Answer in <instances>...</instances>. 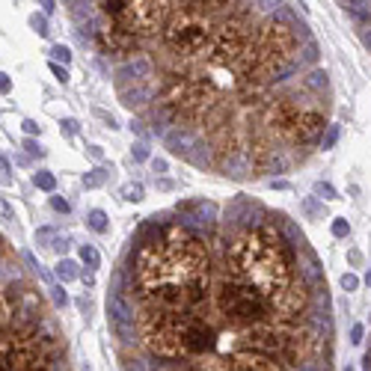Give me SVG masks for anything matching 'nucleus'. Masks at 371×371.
I'll return each instance as SVG.
<instances>
[{"label": "nucleus", "instance_id": "f257e3e1", "mask_svg": "<svg viewBox=\"0 0 371 371\" xmlns=\"http://www.w3.org/2000/svg\"><path fill=\"white\" fill-rule=\"evenodd\" d=\"M134 282L154 309H196L208 297L211 282V261L202 241L178 223L157 229L134 258Z\"/></svg>", "mask_w": 371, "mask_h": 371}, {"label": "nucleus", "instance_id": "f03ea898", "mask_svg": "<svg viewBox=\"0 0 371 371\" xmlns=\"http://www.w3.org/2000/svg\"><path fill=\"white\" fill-rule=\"evenodd\" d=\"M226 273L258 291L268 303H273V309H279V303L297 285L294 255L270 226L250 229L247 235L237 237L226 258Z\"/></svg>", "mask_w": 371, "mask_h": 371}, {"label": "nucleus", "instance_id": "7ed1b4c3", "mask_svg": "<svg viewBox=\"0 0 371 371\" xmlns=\"http://www.w3.org/2000/svg\"><path fill=\"white\" fill-rule=\"evenodd\" d=\"M143 341L146 348L157 356L178 359V356H202L217 344V330L199 318L193 309L187 312H169V309H154L140 318Z\"/></svg>", "mask_w": 371, "mask_h": 371}, {"label": "nucleus", "instance_id": "20e7f679", "mask_svg": "<svg viewBox=\"0 0 371 371\" xmlns=\"http://www.w3.org/2000/svg\"><path fill=\"white\" fill-rule=\"evenodd\" d=\"M220 3H169L167 21H164V42L175 54H187V57H202L208 45L214 42L220 30Z\"/></svg>", "mask_w": 371, "mask_h": 371}, {"label": "nucleus", "instance_id": "39448f33", "mask_svg": "<svg viewBox=\"0 0 371 371\" xmlns=\"http://www.w3.org/2000/svg\"><path fill=\"white\" fill-rule=\"evenodd\" d=\"M217 309L232 327H241V330H258L264 321L276 318L273 303H268L250 285L232 279L229 273L223 276V285L217 291Z\"/></svg>", "mask_w": 371, "mask_h": 371}, {"label": "nucleus", "instance_id": "423d86ee", "mask_svg": "<svg viewBox=\"0 0 371 371\" xmlns=\"http://www.w3.org/2000/svg\"><path fill=\"white\" fill-rule=\"evenodd\" d=\"M98 6L116 27L134 33L137 39L164 30L169 9V3H152V0H110V3H98Z\"/></svg>", "mask_w": 371, "mask_h": 371}, {"label": "nucleus", "instance_id": "0eeeda50", "mask_svg": "<svg viewBox=\"0 0 371 371\" xmlns=\"http://www.w3.org/2000/svg\"><path fill=\"white\" fill-rule=\"evenodd\" d=\"M324 128H327V119H324V113H318V110H297V113H294V119L285 125L282 137H285V140H291V143H300V146H306V143H315V140L324 134Z\"/></svg>", "mask_w": 371, "mask_h": 371}, {"label": "nucleus", "instance_id": "6e6552de", "mask_svg": "<svg viewBox=\"0 0 371 371\" xmlns=\"http://www.w3.org/2000/svg\"><path fill=\"white\" fill-rule=\"evenodd\" d=\"M95 42H98L101 54H113V57H125V54H134L137 48H140V39H137L134 33L116 27V24L101 27V30L95 33Z\"/></svg>", "mask_w": 371, "mask_h": 371}, {"label": "nucleus", "instance_id": "1a4fd4ad", "mask_svg": "<svg viewBox=\"0 0 371 371\" xmlns=\"http://www.w3.org/2000/svg\"><path fill=\"white\" fill-rule=\"evenodd\" d=\"M81 276V270H77V264L71 261V258H63L60 264H57V279L60 282H74Z\"/></svg>", "mask_w": 371, "mask_h": 371}, {"label": "nucleus", "instance_id": "9d476101", "mask_svg": "<svg viewBox=\"0 0 371 371\" xmlns=\"http://www.w3.org/2000/svg\"><path fill=\"white\" fill-rule=\"evenodd\" d=\"M113 169H104V167H98V169H92V172H86L84 175V187L86 190H92V187H101L104 181H107V175H110Z\"/></svg>", "mask_w": 371, "mask_h": 371}, {"label": "nucleus", "instance_id": "9b49d317", "mask_svg": "<svg viewBox=\"0 0 371 371\" xmlns=\"http://www.w3.org/2000/svg\"><path fill=\"white\" fill-rule=\"evenodd\" d=\"M86 223H89V229H92V232H98V235L107 232V214H104L101 208L89 211V214H86Z\"/></svg>", "mask_w": 371, "mask_h": 371}, {"label": "nucleus", "instance_id": "f8f14e48", "mask_svg": "<svg viewBox=\"0 0 371 371\" xmlns=\"http://www.w3.org/2000/svg\"><path fill=\"white\" fill-rule=\"evenodd\" d=\"M81 261H84L89 270H95L98 264H101V255H98V250H95V247L84 244V247H81Z\"/></svg>", "mask_w": 371, "mask_h": 371}, {"label": "nucleus", "instance_id": "ddd939ff", "mask_svg": "<svg viewBox=\"0 0 371 371\" xmlns=\"http://www.w3.org/2000/svg\"><path fill=\"white\" fill-rule=\"evenodd\" d=\"M33 184L39 187V190H45V193H54V190H57V178H54L51 172H36Z\"/></svg>", "mask_w": 371, "mask_h": 371}, {"label": "nucleus", "instance_id": "4468645a", "mask_svg": "<svg viewBox=\"0 0 371 371\" xmlns=\"http://www.w3.org/2000/svg\"><path fill=\"white\" fill-rule=\"evenodd\" d=\"M143 193H146V190H143L140 181H128V184L122 187V199H128V202H140Z\"/></svg>", "mask_w": 371, "mask_h": 371}, {"label": "nucleus", "instance_id": "2eb2a0df", "mask_svg": "<svg viewBox=\"0 0 371 371\" xmlns=\"http://www.w3.org/2000/svg\"><path fill=\"white\" fill-rule=\"evenodd\" d=\"M51 57H54V63H57V66H60V63H63V66H68V63H71V51H68L66 45H54V48H51Z\"/></svg>", "mask_w": 371, "mask_h": 371}, {"label": "nucleus", "instance_id": "dca6fc26", "mask_svg": "<svg viewBox=\"0 0 371 371\" xmlns=\"http://www.w3.org/2000/svg\"><path fill=\"white\" fill-rule=\"evenodd\" d=\"M315 193H318L321 199H338L336 187H333V184H327V181H318V184H315Z\"/></svg>", "mask_w": 371, "mask_h": 371}, {"label": "nucleus", "instance_id": "f3484780", "mask_svg": "<svg viewBox=\"0 0 371 371\" xmlns=\"http://www.w3.org/2000/svg\"><path fill=\"white\" fill-rule=\"evenodd\" d=\"M351 235V223L348 220H341V217H336L333 220V237H348Z\"/></svg>", "mask_w": 371, "mask_h": 371}, {"label": "nucleus", "instance_id": "a211bd4d", "mask_svg": "<svg viewBox=\"0 0 371 371\" xmlns=\"http://www.w3.org/2000/svg\"><path fill=\"white\" fill-rule=\"evenodd\" d=\"M0 184H12V167H9V161L0 154Z\"/></svg>", "mask_w": 371, "mask_h": 371}, {"label": "nucleus", "instance_id": "6ab92c4d", "mask_svg": "<svg viewBox=\"0 0 371 371\" xmlns=\"http://www.w3.org/2000/svg\"><path fill=\"white\" fill-rule=\"evenodd\" d=\"M48 291H51V297H54V303L57 306H68V294L63 291V285H51Z\"/></svg>", "mask_w": 371, "mask_h": 371}, {"label": "nucleus", "instance_id": "aec40b11", "mask_svg": "<svg viewBox=\"0 0 371 371\" xmlns=\"http://www.w3.org/2000/svg\"><path fill=\"white\" fill-rule=\"evenodd\" d=\"M341 288H344V291H356V288H359V276H356V273H344V276H341Z\"/></svg>", "mask_w": 371, "mask_h": 371}, {"label": "nucleus", "instance_id": "412c9836", "mask_svg": "<svg viewBox=\"0 0 371 371\" xmlns=\"http://www.w3.org/2000/svg\"><path fill=\"white\" fill-rule=\"evenodd\" d=\"M338 140V125H330V131H327V137H324V149H333Z\"/></svg>", "mask_w": 371, "mask_h": 371}, {"label": "nucleus", "instance_id": "4be33fe9", "mask_svg": "<svg viewBox=\"0 0 371 371\" xmlns=\"http://www.w3.org/2000/svg\"><path fill=\"white\" fill-rule=\"evenodd\" d=\"M30 24L36 27V33H39V36H48V21H45L42 15H33V18H30Z\"/></svg>", "mask_w": 371, "mask_h": 371}, {"label": "nucleus", "instance_id": "5701e85b", "mask_svg": "<svg viewBox=\"0 0 371 371\" xmlns=\"http://www.w3.org/2000/svg\"><path fill=\"white\" fill-rule=\"evenodd\" d=\"M24 152L30 154V157H42V146L36 140H24Z\"/></svg>", "mask_w": 371, "mask_h": 371}, {"label": "nucleus", "instance_id": "b1692460", "mask_svg": "<svg viewBox=\"0 0 371 371\" xmlns=\"http://www.w3.org/2000/svg\"><path fill=\"white\" fill-rule=\"evenodd\" d=\"M51 71H54V77H57L60 84H68V68L66 66H57V63H51Z\"/></svg>", "mask_w": 371, "mask_h": 371}, {"label": "nucleus", "instance_id": "393cba45", "mask_svg": "<svg viewBox=\"0 0 371 371\" xmlns=\"http://www.w3.org/2000/svg\"><path fill=\"white\" fill-rule=\"evenodd\" d=\"M362 336H365V327H362V324H354V327H351V344H359Z\"/></svg>", "mask_w": 371, "mask_h": 371}, {"label": "nucleus", "instance_id": "a878e982", "mask_svg": "<svg viewBox=\"0 0 371 371\" xmlns=\"http://www.w3.org/2000/svg\"><path fill=\"white\" fill-rule=\"evenodd\" d=\"M51 208L54 211H60V214H68V202L63 196H51Z\"/></svg>", "mask_w": 371, "mask_h": 371}, {"label": "nucleus", "instance_id": "bb28decb", "mask_svg": "<svg viewBox=\"0 0 371 371\" xmlns=\"http://www.w3.org/2000/svg\"><path fill=\"white\" fill-rule=\"evenodd\" d=\"M131 154H134V161H149V149H146V143H137Z\"/></svg>", "mask_w": 371, "mask_h": 371}, {"label": "nucleus", "instance_id": "cd10ccee", "mask_svg": "<svg viewBox=\"0 0 371 371\" xmlns=\"http://www.w3.org/2000/svg\"><path fill=\"white\" fill-rule=\"evenodd\" d=\"M21 128H24V134H27V137H36V134H39V125H36L33 119H24V122H21Z\"/></svg>", "mask_w": 371, "mask_h": 371}, {"label": "nucleus", "instance_id": "c85d7f7f", "mask_svg": "<svg viewBox=\"0 0 371 371\" xmlns=\"http://www.w3.org/2000/svg\"><path fill=\"white\" fill-rule=\"evenodd\" d=\"M51 237H54V229H39V232H36V241H39V244H48Z\"/></svg>", "mask_w": 371, "mask_h": 371}, {"label": "nucleus", "instance_id": "c756f323", "mask_svg": "<svg viewBox=\"0 0 371 371\" xmlns=\"http://www.w3.org/2000/svg\"><path fill=\"white\" fill-rule=\"evenodd\" d=\"M152 169H154V172H167L169 164L164 161V157H154V161H152Z\"/></svg>", "mask_w": 371, "mask_h": 371}, {"label": "nucleus", "instance_id": "7c9ffc66", "mask_svg": "<svg viewBox=\"0 0 371 371\" xmlns=\"http://www.w3.org/2000/svg\"><path fill=\"white\" fill-rule=\"evenodd\" d=\"M348 261H351V264H362V253H359V250H351V253H348Z\"/></svg>", "mask_w": 371, "mask_h": 371}, {"label": "nucleus", "instance_id": "2f4dec72", "mask_svg": "<svg viewBox=\"0 0 371 371\" xmlns=\"http://www.w3.org/2000/svg\"><path fill=\"white\" fill-rule=\"evenodd\" d=\"M0 214H3V217H12V214H15V211H12V205L6 202V199H0Z\"/></svg>", "mask_w": 371, "mask_h": 371}, {"label": "nucleus", "instance_id": "473e14b6", "mask_svg": "<svg viewBox=\"0 0 371 371\" xmlns=\"http://www.w3.org/2000/svg\"><path fill=\"white\" fill-rule=\"evenodd\" d=\"M9 89H12V81H9V77L0 71V92H9Z\"/></svg>", "mask_w": 371, "mask_h": 371}, {"label": "nucleus", "instance_id": "72a5a7b5", "mask_svg": "<svg viewBox=\"0 0 371 371\" xmlns=\"http://www.w3.org/2000/svg\"><path fill=\"white\" fill-rule=\"evenodd\" d=\"M63 128H66V134H74V131H77V122H74V119H66Z\"/></svg>", "mask_w": 371, "mask_h": 371}, {"label": "nucleus", "instance_id": "f704fd0d", "mask_svg": "<svg viewBox=\"0 0 371 371\" xmlns=\"http://www.w3.org/2000/svg\"><path fill=\"white\" fill-rule=\"evenodd\" d=\"M89 154H92L95 161H104V152H101V146H89Z\"/></svg>", "mask_w": 371, "mask_h": 371}, {"label": "nucleus", "instance_id": "c9c22d12", "mask_svg": "<svg viewBox=\"0 0 371 371\" xmlns=\"http://www.w3.org/2000/svg\"><path fill=\"white\" fill-rule=\"evenodd\" d=\"M306 211H309V214H318V202H315V199H306Z\"/></svg>", "mask_w": 371, "mask_h": 371}, {"label": "nucleus", "instance_id": "e433bc0d", "mask_svg": "<svg viewBox=\"0 0 371 371\" xmlns=\"http://www.w3.org/2000/svg\"><path fill=\"white\" fill-rule=\"evenodd\" d=\"M157 187H161V190H172V181H167V178H164V181H157Z\"/></svg>", "mask_w": 371, "mask_h": 371}, {"label": "nucleus", "instance_id": "4c0bfd02", "mask_svg": "<svg viewBox=\"0 0 371 371\" xmlns=\"http://www.w3.org/2000/svg\"><path fill=\"white\" fill-rule=\"evenodd\" d=\"M344 371H354V368H351V365H348V368H344Z\"/></svg>", "mask_w": 371, "mask_h": 371}]
</instances>
